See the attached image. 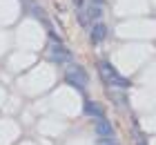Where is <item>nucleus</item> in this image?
<instances>
[{"label":"nucleus","mask_w":156,"mask_h":145,"mask_svg":"<svg viewBox=\"0 0 156 145\" xmlns=\"http://www.w3.org/2000/svg\"><path fill=\"white\" fill-rule=\"evenodd\" d=\"M101 74L103 78L107 81V85H112L114 89H129V81L120 74V71L114 67V65H109V63H101Z\"/></svg>","instance_id":"f257e3e1"},{"label":"nucleus","mask_w":156,"mask_h":145,"mask_svg":"<svg viewBox=\"0 0 156 145\" xmlns=\"http://www.w3.org/2000/svg\"><path fill=\"white\" fill-rule=\"evenodd\" d=\"M65 83H67V85H72L76 92H85V87H87V83H89V74H87V71H85L83 67L74 65L72 69H67V74H65Z\"/></svg>","instance_id":"f03ea898"},{"label":"nucleus","mask_w":156,"mask_h":145,"mask_svg":"<svg viewBox=\"0 0 156 145\" xmlns=\"http://www.w3.org/2000/svg\"><path fill=\"white\" fill-rule=\"evenodd\" d=\"M47 54H49V58H51L54 63H58V65H67V63L74 60L72 52H69L65 45H60V42H54V45H49Z\"/></svg>","instance_id":"7ed1b4c3"},{"label":"nucleus","mask_w":156,"mask_h":145,"mask_svg":"<svg viewBox=\"0 0 156 145\" xmlns=\"http://www.w3.org/2000/svg\"><path fill=\"white\" fill-rule=\"evenodd\" d=\"M107 38V25L105 23H101V20H98V23L91 27V34H89V40H91V45H101V42Z\"/></svg>","instance_id":"20e7f679"},{"label":"nucleus","mask_w":156,"mask_h":145,"mask_svg":"<svg viewBox=\"0 0 156 145\" xmlns=\"http://www.w3.org/2000/svg\"><path fill=\"white\" fill-rule=\"evenodd\" d=\"M94 132L98 134V136H114V127H112V123L107 121V118H96V123H94Z\"/></svg>","instance_id":"39448f33"},{"label":"nucleus","mask_w":156,"mask_h":145,"mask_svg":"<svg viewBox=\"0 0 156 145\" xmlns=\"http://www.w3.org/2000/svg\"><path fill=\"white\" fill-rule=\"evenodd\" d=\"M85 114L94 116V118H101V116H105V107L101 103H96V100H87L85 103Z\"/></svg>","instance_id":"423d86ee"},{"label":"nucleus","mask_w":156,"mask_h":145,"mask_svg":"<svg viewBox=\"0 0 156 145\" xmlns=\"http://www.w3.org/2000/svg\"><path fill=\"white\" fill-rule=\"evenodd\" d=\"M87 16H89V20L98 23V20L103 18V5H89V9H87Z\"/></svg>","instance_id":"0eeeda50"},{"label":"nucleus","mask_w":156,"mask_h":145,"mask_svg":"<svg viewBox=\"0 0 156 145\" xmlns=\"http://www.w3.org/2000/svg\"><path fill=\"white\" fill-rule=\"evenodd\" d=\"M109 96H112V100H114L116 105H120V107H125L127 105V96H125V89H112L109 92Z\"/></svg>","instance_id":"6e6552de"},{"label":"nucleus","mask_w":156,"mask_h":145,"mask_svg":"<svg viewBox=\"0 0 156 145\" xmlns=\"http://www.w3.org/2000/svg\"><path fill=\"white\" fill-rule=\"evenodd\" d=\"M78 25H80V27H87V25H89V16H87V11L78 9Z\"/></svg>","instance_id":"1a4fd4ad"},{"label":"nucleus","mask_w":156,"mask_h":145,"mask_svg":"<svg viewBox=\"0 0 156 145\" xmlns=\"http://www.w3.org/2000/svg\"><path fill=\"white\" fill-rule=\"evenodd\" d=\"M134 145H147V139L138 132V129H134Z\"/></svg>","instance_id":"9d476101"},{"label":"nucleus","mask_w":156,"mask_h":145,"mask_svg":"<svg viewBox=\"0 0 156 145\" xmlns=\"http://www.w3.org/2000/svg\"><path fill=\"white\" fill-rule=\"evenodd\" d=\"M96 145H118L112 136H98V141H96Z\"/></svg>","instance_id":"9b49d317"},{"label":"nucleus","mask_w":156,"mask_h":145,"mask_svg":"<svg viewBox=\"0 0 156 145\" xmlns=\"http://www.w3.org/2000/svg\"><path fill=\"white\" fill-rule=\"evenodd\" d=\"M83 2H85V0H74V5L78 7V9H80V7H83Z\"/></svg>","instance_id":"f8f14e48"},{"label":"nucleus","mask_w":156,"mask_h":145,"mask_svg":"<svg viewBox=\"0 0 156 145\" xmlns=\"http://www.w3.org/2000/svg\"><path fill=\"white\" fill-rule=\"evenodd\" d=\"M91 5H105V0H91Z\"/></svg>","instance_id":"ddd939ff"}]
</instances>
